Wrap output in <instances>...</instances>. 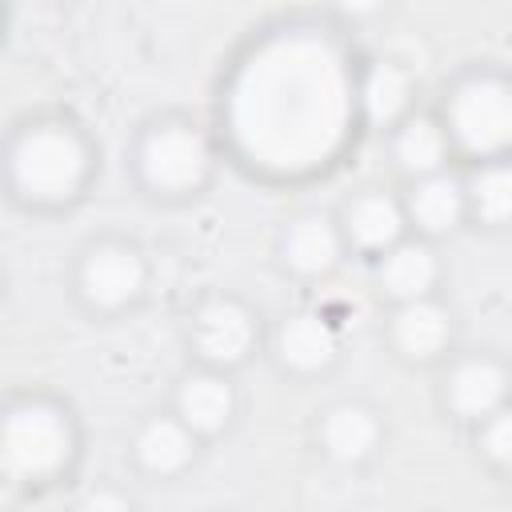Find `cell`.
Returning <instances> with one entry per match:
<instances>
[{"label":"cell","mask_w":512,"mask_h":512,"mask_svg":"<svg viewBox=\"0 0 512 512\" xmlns=\"http://www.w3.org/2000/svg\"><path fill=\"white\" fill-rule=\"evenodd\" d=\"M356 68L336 32L280 24L232 64L220 96L228 148L264 176L304 180L324 172L360 120Z\"/></svg>","instance_id":"cell-1"},{"label":"cell","mask_w":512,"mask_h":512,"mask_svg":"<svg viewBox=\"0 0 512 512\" xmlns=\"http://www.w3.org/2000/svg\"><path fill=\"white\" fill-rule=\"evenodd\" d=\"M12 188L32 204H64L88 180V144L68 124H32L8 152Z\"/></svg>","instance_id":"cell-2"},{"label":"cell","mask_w":512,"mask_h":512,"mask_svg":"<svg viewBox=\"0 0 512 512\" xmlns=\"http://www.w3.org/2000/svg\"><path fill=\"white\" fill-rule=\"evenodd\" d=\"M76 452L72 420L52 400H20L8 408L0 428V468L8 480L44 484L68 468Z\"/></svg>","instance_id":"cell-3"},{"label":"cell","mask_w":512,"mask_h":512,"mask_svg":"<svg viewBox=\"0 0 512 512\" xmlns=\"http://www.w3.org/2000/svg\"><path fill=\"white\" fill-rule=\"evenodd\" d=\"M444 128L456 152L492 164L512 152V80L480 72L452 88L444 104Z\"/></svg>","instance_id":"cell-4"},{"label":"cell","mask_w":512,"mask_h":512,"mask_svg":"<svg viewBox=\"0 0 512 512\" xmlns=\"http://www.w3.org/2000/svg\"><path fill=\"white\" fill-rule=\"evenodd\" d=\"M140 180L160 196L200 192L212 176V144L188 120H156L136 148Z\"/></svg>","instance_id":"cell-5"},{"label":"cell","mask_w":512,"mask_h":512,"mask_svg":"<svg viewBox=\"0 0 512 512\" xmlns=\"http://www.w3.org/2000/svg\"><path fill=\"white\" fill-rule=\"evenodd\" d=\"M144 280H148L144 256L132 244H120V240L92 244L80 260V272H76L80 296L92 308H104V312H116V308L132 304L144 292Z\"/></svg>","instance_id":"cell-6"},{"label":"cell","mask_w":512,"mask_h":512,"mask_svg":"<svg viewBox=\"0 0 512 512\" xmlns=\"http://www.w3.org/2000/svg\"><path fill=\"white\" fill-rule=\"evenodd\" d=\"M256 344V316L228 296H212L192 316V348L204 360V368H232L240 364Z\"/></svg>","instance_id":"cell-7"},{"label":"cell","mask_w":512,"mask_h":512,"mask_svg":"<svg viewBox=\"0 0 512 512\" xmlns=\"http://www.w3.org/2000/svg\"><path fill=\"white\" fill-rule=\"evenodd\" d=\"M508 392H512V376L492 356H468L444 380V404L472 424H484L492 412H500L508 404Z\"/></svg>","instance_id":"cell-8"},{"label":"cell","mask_w":512,"mask_h":512,"mask_svg":"<svg viewBox=\"0 0 512 512\" xmlns=\"http://www.w3.org/2000/svg\"><path fill=\"white\" fill-rule=\"evenodd\" d=\"M344 228L332 220V216H324V212H304V216H296L292 224H288V232H284V240H280V256H284V264L296 272V276H308V280H316V276H328L336 264H340V256H344Z\"/></svg>","instance_id":"cell-9"},{"label":"cell","mask_w":512,"mask_h":512,"mask_svg":"<svg viewBox=\"0 0 512 512\" xmlns=\"http://www.w3.org/2000/svg\"><path fill=\"white\" fill-rule=\"evenodd\" d=\"M412 104V76L396 60H372L356 76V108L368 128H400Z\"/></svg>","instance_id":"cell-10"},{"label":"cell","mask_w":512,"mask_h":512,"mask_svg":"<svg viewBox=\"0 0 512 512\" xmlns=\"http://www.w3.org/2000/svg\"><path fill=\"white\" fill-rule=\"evenodd\" d=\"M344 240L356 244L360 252H372V256H384L388 248H396L404 240V228H408V212L396 196L388 192H360L348 208H344Z\"/></svg>","instance_id":"cell-11"},{"label":"cell","mask_w":512,"mask_h":512,"mask_svg":"<svg viewBox=\"0 0 512 512\" xmlns=\"http://www.w3.org/2000/svg\"><path fill=\"white\" fill-rule=\"evenodd\" d=\"M176 416L196 436H212V432L228 428V420L236 416L232 380L220 368H196V372H188L180 380V388H176Z\"/></svg>","instance_id":"cell-12"},{"label":"cell","mask_w":512,"mask_h":512,"mask_svg":"<svg viewBox=\"0 0 512 512\" xmlns=\"http://www.w3.org/2000/svg\"><path fill=\"white\" fill-rule=\"evenodd\" d=\"M336 328L324 312L316 308H300L292 316H284V324L276 328V356L284 368L292 372H320L336 360Z\"/></svg>","instance_id":"cell-13"},{"label":"cell","mask_w":512,"mask_h":512,"mask_svg":"<svg viewBox=\"0 0 512 512\" xmlns=\"http://www.w3.org/2000/svg\"><path fill=\"white\" fill-rule=\"evenodd\" d=\"M436 276H440L436 252H432L424 240H408V236H404L396 248H388L384 256H376V284H380V292H388L396 304L432 296Z\"/></svg>","instance_id":"cell-14"},{"label":"cell","mask_w":512,"mask_h":512,"mask_svg":"<svg viewBox=\"0 0 512 512\" xmlns=\"http://www.w3.org/2000/svg\"><path fill=\"white\" fill-rule=\"evenodd\" d=\"M388 332H392V344H396L400 356H408V360H432V356H440L452 344V316H448L444 304H436L432 296H424V300L396 304Z\"/></svg>","instance_id":"cell-15"},{"label":"cell","mask_w":512,"mask_h":512,"mask_svg":"<svg viewBox=\"0 0 512 512\" xmlns=\"http://www.w3.org/2000/svg\"><path fill=\"white\" fill-rule=\"evenodd\" d=\"M196 432L172 412V416H152L140 424L136 440H132V456L144 472L152 476H176L192 464L196 456Z\"/></svg>","instance_id":"cell-16"},{"label":"cell","mask_w":512,"mask_h":512,"mask_svg":"<svg viewBox=\"0 0 512 512\" xmlns=\"http://www.w3.org/2000/svg\"><path fill=\"white\" fill-rule=\"evenodd\" d=\"M404 212H408V224H416L428 236L448 232V228H456L468 216V188L448 168L436 172V176L412 180V192L404 200Z\"/></svg>","instance_id":"cell-17"},{"label":"cell","mask_w":512,"mask_h":512,"mask_svg":"<svg viewBox=\"0 0 512 512\" xmlns=\"http://www.w3.org/2000/svg\"><path fill=\"white\" fill-rule=\"evenodd\" d=\"M316 440H320V448H324L332 460L356 464V460H364V456L380 444V420H376L372 408L352 404V400H340V404H332V408L320 416Z\"/></svg>","instance_id":"cell-18"},{"label":"cell","mask_w":512,"mask_h":512,"mask_svg":"<svg viewBox=\"0 0 512 512\" xmlns=\"http://www.w3.org/2000/svg\"><path fill=\"white\" fill-rule=\"evenodd\" d=\"M448 152H452V140H448L444 120H436V116H420L416 112L400 128H392V156H396V164L412 180H424V176L444 172Z\"/></svg>","instance_id":"cell-19"},{"label":"cell","mask_w":512,"mask_h":512,"mask_svg":"<svg viewBox=\"0 0 512 512\" xmlns=\"http://www.w3.org/2000/svg\"><path fill=\"white\" fill-rule=\"evenodd\" d=\"M468 212L492 228L512 224V160L480 164L468 176Z\"/></svg>","instance_id":"cell-20"},{"label":"cell","mask_w":512,"mask_h":512,"mask_svg":"<svg viewBox=\"0 0 512 512\" xmlns=\"http://www.w3.org/2000/svg\"><path fill=\"white\" fill-rule=\"evenodd\" d=\"M480 452H484L496 468H504V472L512 468V400L480 424Z\"/></svg>","instance_id":"cell-21"},{"label":"cell","mask_w":512,"mask_h":512,"mask_svg":"<svg viewBox=\"0 0 512 512\" xmlns=\"http://www.w3.org/2000/svg\"><path fill=\"white\" fill-rule=\"evenodd\" d=\"M76 512H136V508H132V500H128L124 492H116V488H96V492H88V496L76 504Z\"/></svg>","instance_id":"cell-22"},{"label":"cell","mask_w":512,"mask_h":512,"mask_svg":"<svg viewBox=\"0 0 512 512\" xmlns=\"http://www.w3.org/2000/svg\"><path fill=\"white\" fill-rule=\"evenodd\" d=\"M508 484H512V468H508Z\"/></svg>","instance_id":"cell-23"}]
</instances>
